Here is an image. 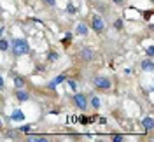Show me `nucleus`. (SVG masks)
Wrapping results in <instances>:
<instances>
[{
    "label": "nucleus",
    "instance_id": "nucleus-22",
    "mask_svg": "<svg viewBox=\"0 0 154 142\" xmlns=\"http://www.w3.org/2000/svg\"><path fill=\"white\" fill-rule=\"evenodd\" d=\"M67 12H68V14H75V5L68 4V5H67Z\"/></svg>",
    "mask_w": 154,
    "mask_h": 142
},
{
    "label": "nucleus",
    "instance_id": "nucleus-10",
    "mask_svg": "<svg viewBox=\"0 0 154 142\" xmlns=\"http://www.w3.org/2000/svg\"><path fill=\"white\" fill-rule=\"evenodd\" d=\"M142 126H144L147 132H151L154 128V119H152V116H145L144 119H142Z\"/></svg>",
    "mask_w": 154,
    "mask_h": 142
},
{
    "label": "nucleus",
    "instance_id": "nucleus-24",
    "mask_svg": "<svg viewBox=\"0 0 154 142\" xmlns=\"http://www.w3.org/2000/svg\"><path fill=\"white\" fill-rule=\"evenodd\" d=\"M19 132H25V133H30V132H32V126H21V128H19Z\"/></svg>",
    "mask_w": 154,
    "mask_h": 142
},
{
    "label": "nucleus",
    "instance_id": "nucleus-9",
    "mask_svg": "<svg viewBox=\"0 0 154 142\" xmlns=\"http://www.w3.org/2000/svg\"><path fill=\"white\" fill-rule=\"evenodd\" d=\"M140 68L144 70V72H152V68H154V63H152V58H145V60H142L140 62Z\"/></svg>",
    "mask_w": 154,
    "mask_h": 142
},
{
    "label": "nucleus",
    "instance_id": "nucleus-6",
    "mask_svg": "<svg viewBox=\"0 0 154 142\" xmlns=\"http://www.w3.org/2000/svg\"><path fill=\"white\" fill-rule=\"evenodd\" d=\"M14 96H16L18 102H28L30 100V93L25 90V88H18V90H14Z\"/></svg>",
    "mask_w": 154,
    "mask_h": 142
},
{
    "label": "nucleus",
    "instance_id": "nucleus-7",
    "mask_svg": "<svg viewBox=\"0 0 154 142\" xmlns=\"http://www.w3.org/2000/svg\"><path fill=\"white\" fill-rule=\"evenodd\" d=\"M67 81V76L65 74H60V76H56L54 79H51L48 83V90H56L58 84H61V83H65Z\"/></svg>",
    "mask_w": 154,
    "mask_h": 142
},
{
    "label": "nucleus",
    "instance_id": "nucleus-21",
    "mask_svg": "<svg viewBox=\"0 0 154 142\" xmlns=\"http://www.w3.org/2000/svg\"><path fill=\"white\" fill-rule=\"evenodd\" d=\"M28 140H32V142H48V139H44V137H32Z\"/></svg>",
    "mask_w": 154,
    "mask_h": 142
},
{
    "label": "nucleus",
    "instance_id": "nucleus-16",
    "mask_svg": "<svg viewBox=\"0 0 154 142\" xmlns=\"http://www.w3.org/2000/svg\"><path fill=\"white\" fill-rule=\"evenodd\" d=\"M114 28L117 30V32H121V30L125 28V21H123L121 18H119V19H116V21H114Z\"/></svg>",
    "mask_w": 154,
    "mask_h": 142
},
{
    "label": "nucleus",
    "instance_id": "nucleus-13",
    "mask_svg": "<svg viewBox=\"0 0 154 142\" xmlns=\"http://www.w3.org/2000/svg\"><path fill=\"white\" fill-rule=\"evenodd\" d=\"M11 119H12V121H25V114L21 112L19 109H16L14 112L11 114Z\"/></svg>",
    "mask_w": 154,
    "mask_h": 142
},
{
    "label": "nucleus",
    "instance_id": "nucleus-23",
    "mask_svg": "<svg viewBox=\"0 0 154 142\" xmlns=\"http://www.w3.org/2000/svg\"><path fill=\"white\" fill-rule=\"evenodd\" d=\"M145 53H147V56L149 58H152V53H154V47L152 46H149L147 49H145Z\"/></svg>",
    "mask_w": 154,
    "mask_h": 142
},
{
    "label": "nucleus",
    "instance_id": "nucleus-12",
    "mask_svg": "<svg viewBox=\"0 0 154 142\" xmlns=\"http://www.w3.org/2000/svg\"><path fill=\"white\" fill-rule=\"evenodd\" d=\"M26 86V79L21 76H14V90H18V88H25Z\"/></svg>",
    "mask_w": 154,
    "mask_h": 142
},
{
    "label": "nucleus",
    "instance_id": "nucleus-26",
    "mask_svg": "<svg viewBox=\"0 0 154 142\" xmlns=\"http://www.w3.org/2000/svg\"><path fill=\"white\" fill-rule=\"evenodd\" d=\"M5 88V83H4V77L0 76V90H4Z\"/></svg>",
    "mask_w": 154,
    "mask_h": 142
},
{
    "label": "nucleus",
    "instance_id": "nucleus-19",
    "mask_svg": "<svg viewBox=\"0 0 154 142\" xmlns=\"http://www.w3.org/2000/svg\"><path fill=\"white\" fill-rule=\"evenodd\" d=\"M67 84H68V88H70L72 91H75V90H77V84H75V81H72V79H67Z\"/></svg>",
    "mask_w": 154,
    "mask_h": 142
},
{
    "label": "nucleus",
    "instance_id": "nucleus-25",
    "mask_svg": "<svg viewBox=\"0 0 154 142\" xmlns=\"http://www.w3.org/2000/svg\"><path fill=\"white\" fill-rule=\"evenodd\" d=\"M112 4H116V5H119V7H123L125 5V0H110Z\"/></svg>",
    "mask_w": 154,
    "mask_h": 142
},
{
    "label": "nucleus",
    "instance_id": "nucleus-17",
    "mask_svg": "<svg viewBox=\"0 0 154 142\" xmlns=\"http://www.w3.org/2000/svg\"><path fill=\"white\" fill-rule=\"evenodd\" d=\"M125 135H123V133H114V135H112V142H125Z\"/></svg>",
    "mask_w": 154,
    "mask_h": 142
},
{
    "label": "nucleus",
    "instance_id": "nucleus-15",
    "mask_svg": "<svg viewBox=\"0 0 154 142\" xmlns=\"http://www.w3.org/2000/svg\"><path fill=\"white\" fill-rule=\"evenodd\" d=\"M48 60H49V62H58V60H60V55H58L56 51H53V49H51V51L48 53Z\"/></svg>",
    "mask_w": 154,
    "mask_h": 142
},
{
    "label": "nucleus",
    "instance_id": "nucleus-18",
    "mask_svg": "<svg viewBox=\"0 0 154 142\" xmlns=\"http://www.w3.org/2000/svg\"><path fill=\"white\" fill-rule=\"evenodd\" d=\"M40 2H42L46 7H54V5H56V0H40Z\"/></svg>",
    "mask_w": 154,
    "mask_h": 142
},
{
    "label": "nucleus",
    "instance_id": "nucleus-5",
    "mask_svg": "<svg viewBox=\"0 0 154 142\" xmlns=\"http://www.w3.org/2000/svg\"><path fill=\"white\" fill-rule=\"evenodd\" d=\"M79 58H81L82 62L89 63V62H93V60H95V51H93V49H89V47H84V49H81V51H79Z\"/></svg>",
    "mask_w": 154,
    "mask_h": 142
},
{
    "label": "nucleus",
    "instance_id": "nucleus-2",
    "mask_svg": "<svg viewBox=\"0 0 154 142\" xmlns=\"http://www.w3.org/2000/svg\"><path fill=\"white\" fill-rule=\"evenodd\" d=\"M91 83L95 86L96 90H100V91H109L110 88H112V79L107 76H95L91 79Z\"/></svg>",
    "mask_w": 154,
    "mask_h": 142
},
{
    "label": "nucleus",
    "instance_id": "nucleus-8",
    "mask_svg": "<svg viewBox=\"0 0 154 142\" xmlns=\"http://www.w3.org/2000/svg\"><path fill=\"white\" fill-rule=\"evenodd\" d=\"M88 32H89V27H88L84 21H79V23H77V27H75V33H77V35H81V37H86Z\"/></svg>",
    "mask_w": 154,
    "mask_h": 142
},
{
    "label": "nucleus",
    "instance_id": "nucleus-3",
    "mask_svg": "<svg viewBox=\"0 0 154 142\" xmlns=\"http://www.w3.org/2000/svg\"><path fill=\"white\" fill-rule=\"evenodd\" d=\"M89 27H91L93 32L98 33V35L103 33V32L107 30V25H105V21H103V18L98 16V14H93V16H91V23H89Z\"/></svg>",
    "mask_w": 154,
    "mask_h": 142
},
{
    "label": "nucleus",
    "instance_id": "nucleus-1",
    "mask_svg": "<svg viewBox=\"0 0 154 142\" xmlns=\"http://www.w3.org/2000/svg\"><path fill=\"white\" fill-rule=\"evenodd\" d=\"M9 49L14 56H25L30 53V44L25 39H14V40H11Z\"/></svg>",
    "mask_w": 154,
    "mask_h": 142
},
{
    "label": "nucleus",
    "instance_id": "nucleus-4",
    "mask_svg": "<svg viewBox=\"0 0 154 142\" xmlns=\"http://www.w3.org/2000/svg\"><path fill=\"white\" fill-rule=\"evenodd\" d=\"M72 102H74V105H75L79 111H88V107H89L88 96L84 93H75L72 96Z\"/></svg>",
    "mask_w": 154,
    "mask_h": 142
},
{
    "label": "nucleus",
    "instance_id": "nucleus-20",
    "mask_svg": "<svg viewBox=\"0 0 154 142\" xmlns=\"http://www.w3.org/2000/svg\"><path fill=\"white\" fill-rule=\"evenodd\" d=\"M5 137H7V139H16V137H18V132L9 130V132H5Z\"/></svg>",
    "mask_w": 154,
    "mask_h": 142
},
{
    "label": "nucleus",
    "instance_id": "nucleus-11",
    "mask_svg": "<svg viewBox=\"0 0 154 142\" xmlns=\"http://www.w3.org/2000/svg\"><path fill=\"white\" fill-rule=\"evenodd\" d=\"M88 102L91 104V107H93L95 111H98V109H100V105H102V102H100V96H98V95H91V96L88 98Z\"/></svg>",
    "mask_w": 154,
    "mask_h": 142
},
{
    "label": "nucleus",
    "instance_id": "nucleus-27",
    "mask_svg": "<svg viewBox=\"0 0 154 142\" xmlns=\"http://www.w3.org/2000/svg\"><path fill=\"white\" fill-rule=\"evenodd\" d=\"M0 130H4V121L0 119Z\"/></svg>",
    "mask_w": 154,
    "mask_h": 142
},
{
    "label": "nucleus",
    "instance_id": "nucleus-14",
    "mask_svg": "<svg viewBox=\"0 0 154 142\" xmlns=\"http://www.w3.org/2000/svg\"><path fill=\"white\" fill-rule=\"evenodd\" d=\"M9 40L4 37H0V51H9Z\"/></svg>",
    "mask_w": 154,
    "mask_h": 142
}]
</instances>
